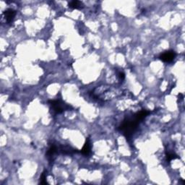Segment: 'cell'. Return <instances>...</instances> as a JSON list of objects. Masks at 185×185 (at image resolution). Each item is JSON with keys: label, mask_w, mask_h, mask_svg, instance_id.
<instances>
[{"label": "cell", "mask_w": 185, "mask_h": 185, "mask_svg": "<svg viewBox=\"0 0 185 185\" xmlns=\"http://www.w3.org/2000/svg\"><path fill=\"white\" fill-rule=\"evenodd\" d=\"M177 158V156L174 153H166V159H167V161L170 162L172 161V160H174Z\"/></svg>", "instance_id": "9"}, {"label": "cell", "mask_w": 185, "mask_h": 185, "mask_svg": "<svg viewBox=\"0 0 185 185\" xmlns=\"http://www.w3.org/2000/svg\"><path fill=\"white\" fill-rule=\"evenodd\" d=\"M15 15L16 12L14 10H12V9H7V10L4 12V16L8 23L13 21V20H14L15 17Z\"/></svg>", "instance_id": "4"}, {"label": "cell", "mask_w": 185, "mask_h": 185, "mask_svg": "<svg viewBox=\"0 0 185 185\" xmlns=\"http://www.w3.org/2000/svg\"><path fill=\"white\" fill-rule=\"evenodd\" d=\"M149 114V111L142 110L134 114L131 118H127L123 121L122 124L119 127V130L126 137L130 138L138 128V124Z\"/></svg>", "instance_id": "1"}, {"label": "cell", "mask_w": 185, "mask_h": 185, "mask_svg": "<svg viewBox=\"0 0 185 185\" xmlns=\"http://www.w3.org/2000/svg\"><path fill=\"white\" fill-rule=\"evenodd\" d=\"M84 4L83 2L80 1H72L69 3V7L72 9H75V10H80L83 8Z\"/></svg>", "instance_id": "7"}, {"label": "cell", "mask_w": 185, "mask_h": 185, "mask_svg": "<svg viewBox=\"0 0 185 185\" xmlns=\"http://www.w3.org/2000/svg\"><path fill=\"white\" fill-rule=\"evenodd\" d=\"M176 56H177V54L173 51H167L163 52V54H161L159 56V59H161V61H163V62L170 63L172 61H173Z\"/></svg>", "instance_id": "3"}, {"label": "cell", "mask_w": 185, "mask_h": 185, "mask_svg": "<svg viewBox=\"0 0 185 185\" xmlns=\"http://www.w3.org/2000/svg\"><path fill=\"white\" fill-rule=\"evenodd\" d=\"M119 78L122 80L124 79L125 75L123 72H119Z\"/></svg>", "instance_id": "10"}, {"label": "cell", "mask_w": 185, "mask_h": 185, "mask_svg": "<svg viewBox=\"0 0 185 185\" xmlns=\"http://www.w3.org/2000/svg\"><path fill=\"white\" fill-rule=\"evenodd\" d=\"M50 105H51L52 110L56 114H61L62 113L65 109H67L68 107L67 105L64 104V103L61 102L59 100H49Z\"/></svg>", "instance_id": "2"}, {"label": "cell", "mask_w": 185, "mask_h": 185, "mask_svg": "<svg viewBox=\"0 0 185 185\" xmlns=\"http://www.w3.org/2000/svg\"><path fill=\"white\" fill-rule=\"evenodd\" d=\"M57 152H58V148H57V147L55 145L52 144V145L50 146L49 150H47L46 156L47 158L49 159L50 161H51L54 160L53 157L54 156V155H55Z\"/></svg>", "instance_id": "5"}, {"label": "cell", "mask_w": 185, "mask_h": 185, "mask_svg": "<svg viewBox=\"0 0 185 185\" xmlns=\"http://www.w3.org/2000/svg\"><path fill=\"white\" fill-rule=\"evenodd\" d=\"M91 152V145L90 140L88 138H87L85 144H84L83 148L81 150V153L84 155V156H89Z\"/></svg>", "instance_id": "6"}, {"label": "cell", "mask_w": 185, "mask_h": 185, "mask_svg": "<svg viewBox=\"0 0 185 185\" xmlns=\"http://www.w3.org/2000/svg\"><path fill=\"white\" fill-rule=\"evenodd\" d=\"M46 171H44L43 172L41 173V176L40 177V184H46L47 182H46Z\"/></svg>", "instance_id": "8"}]
</instances>
